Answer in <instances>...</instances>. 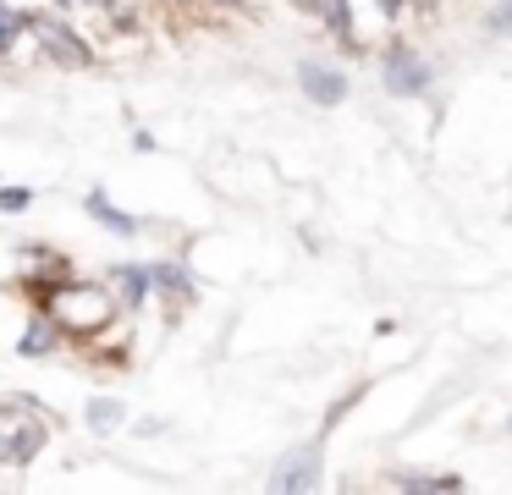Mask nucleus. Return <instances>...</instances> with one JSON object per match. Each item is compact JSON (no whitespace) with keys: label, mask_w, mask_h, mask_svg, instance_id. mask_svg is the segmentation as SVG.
<instances>
[{"label":"nucleus","mask_w":512,"mask_h":495,"mask_svg":"<svg viewBox=\"0 0 512 495\" xmlns=\"http://www.w3.org/2000/svg\"><path fill=\"white\" fill-rule=\"evenodd\" d=\"M28 303H34V314H45L67 341H89L94 330H105L122 314L111 286L78 281V275H56V281H45V286H28Z\"/></svg>","instance_id":"f257e3e1"},{"label":"nucleus","mask_w":512,"mask_h":495,"mask_svg":"<svg viewBox=\"0 0 512 495\" xmlns=\"http://www.w3.org/2000/svg\"><path fill=\"white\" fill-rule=\"evenodd\" d=\"M50 446V413L28 396L0 402V468H28Z\"/></svg>","instance_id":"f03ea898"},{"label":"nucleus","mask_w":512,"mask_h":495,"mask_svg":"<svg viewBox=\"0 0 512 495\" xmlns=\"http://www.w3.org/2000/svg\"><path fill=\"white\" fill-rule=\"evenodd\" d=\"M28 33H34V50L45 66H67V72H89L94 66V44L72 22H61L56 11H28Z\"/></svg>","instance_id":"7ed1b4c3"},{"label":"nucleus","mask_w":512,"mask_h":495,"mask_svg":"<svg viewBox=\"0 0 512 495\" xmlns=\"http://www.w3.org/2000/svg\"><path fill=\"white\" fill-rule=\"evenodd\" d=\"M380 83H386L397 99H419V94H430L435 72L424 66V55L413 50V44L391 39V44H386V66H380Z\"/></svg>","instance_id":"20e7f679"},{"label":"nucleus","mask_w":512,"mask_h":495,"mask_svg":"<svg viewBox=\"0 0 512 495\" xmlns=\"http://www.w3.org/2000/svg\"><path fill=\"white\" fill-rule=\"evenodd\" d=\"M320 484V446H292L287 457L276 462V473H270V490H287V495H303Z\"/></svg>","instance_id":"39448f33"},{"label":"nucleus","mask_w":512,"mask_h":495,"mask_svg":"<svg viewBox=\"0 0 512 495\" xmlns=\"http://www.w3.org/2000/svg\"><path fill=\"white\" fill-rule=\"evenodd\" d=\"M298 88H303V94H309L320 110H336V105L347 99V88H353V83H347V72H342V66L303 61V66H298Z\"/></svg>","instance_id":"423d86ee"},{"label":"nucleus","mask_w":512,"mask_h":495,"mask_svg":"<svg viewBox=\"0 0 512 495\" xmlns=\"http://www.w3.org/2000/svg\"><path fill=\"white\" fill-rule=\"evenodd\" d=\"M105 286H111L116 308H127V314H138V308L155 297V275H149V264H111V270H105Z\"/></svg>","instance_id":"0eeeda50"},{"label":"nucleus","mask_w":512,"mask_h":495,"mask_svg":"<svg viewBox=\"0 0 512 495\" xmlns=\"http://www.w3.org/2000/svg\"><path fill=\"white\" fill-rule=\"evenodd\" d=\"M309 22H320L342 50H358V33H353V0H292Z\"/></svg>","instance_id":"6e6552de"},{"label":"nucleus","mask_w":512,"mask_h":495,"mask_svg":"<svg viewBox=\"0 0 512 495\" xmlns=\"http://www.w3.org/2000/svg\"><path fill=\"white\" fill-rule=\"evenodd\" d=\"M56 275H67V259H61L56 248H45V242H23V253H17V286H45L56 281Z\"/></svg>","instance_id":"1a4fd4ad"},{"label":"nucleus","mask_w":512,"mask_h":495,"mask_svg":"<svg viewBox=\"0 0 512 495\" xmlns=\"http://www.w3.org/2000/svg\"><path fill=\"white\" fill-rule=\"evenodd\" d=\"M149 275H155V292H160V297H171L177 308H188L193 297H199V281H193V275H188V264H177V259L149 264Z\"/></svg>","instance_id":"9d476101"},{"label":"nucleus","mask_w":512,"mask_h":495,"mask_svg":"<svg viewBox=\"0 0 512 495\" xmlns=\"http://www.w3.org/2000/svg\"><path fill=\"white\" fill-rule=\"evenodd\" d=\"M61 341H67V336H61V330L50 325L45 314H34V319H28V330L17 336V352H23V358H50V352H56Z\"/></svg>","instance_id":"9b49d317"},{"label":"nucleus","mask_w":512,"mask_h":495,"mask_svg":"<svg viewBox=\"0 0 512 495\" xmlns=\"http://www.w3.org/2000/svg\"><path fill=\"white\" fill-rule=\"evenodd\" d=\"M83 209H89V215L100 220L105 231H116V237H133V231H138V220H133V215H122V209L111 204V193H105V187H94V193L83 198Z\"/></svg>","instance_id":"f8f14e48"},{"label":"nucleus","mask_w":512,"mask_h":495,"mask_svg":"<svg viewBox=\"0 0 512 495\" xmlns=\"http://www.w3.org/2000/svg\"><path fill=\"white\" fill-rule=\"evenodd\" d=\"M391 490H419V495H452L463 490V479L457 473H391Z\"/></svg>","instance_id":"ddd939ff"},{"label":"nucleus","mask_w":512,"mask_h":495,"mask_svg":"<svg viewBox=\"0 0 512 495\" xmlns=\"http://www.w3.org/2000/svg\"><path fill=\"white\" fill-rule=\"evenodd\" d=\"M127 418V407L116 402V396H89V407H83V424L94 429V435H116Z\"/></svg>","instance_id":"4468645a"},{"label":"nucleus","mask_w":512,"mask_h":495,"mask_svg":"<svg viewBox=\"0 0 512 495\" xmlns=\"http://www.w3.org/2000/svg\"><path fill=\"white\" fill-rule=\"evenodd\" d=\"M485 28L496 33V39H512V0H496V6L485 11Z\"/></svg>","instance_id":"2eb2a0df"},{"label":"nucleus","mask_w":512,"mask_h":495,"mask_svg":"<svg viewBox=\"0 0 512 495\" xmlns=\"http://www.w3.org/2000/svg\"><path fill=\"white\" fill-rule=\"evenodd\" d=\"M28 204H34V193H28V187H0V215H23Z\"/></svg>","instance_id":"dca6fc26"},{"label":"nucleus","mask_w":512,"mask_h":495,"mask_svg":"<svg viewBox=\"0 0 512 495\" xmlns=\"http://www.w3.org/2000/svg\"><path fill=\"white\" fill-rule=\"evenodd\" d=\"M413 6H419V11H430V6H435V0H408V11H413Z\"/></svg>","instance_id":"f3484780"}]
</instances>
